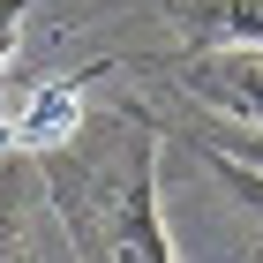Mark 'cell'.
<instances>
[{"label":"cell","mask_w":263,"mask_h":263,"mask_svg":"<svg viewBox=\"0 0 263 263\" xmlns=\"http://www.w3.org/2000/svg\"><path fill=\"white\" fill-rule=\"evenodd\" d=\"M158 136L143 121H105V128H68L53 143V158H45V188H53V211H61L68 241L83 256H151L165 263L173 241H165L158 226Z\"/></svg>","instance_id":"1"},{"label":"cell","mask_w":263,"mask_h":263,"mask_svg":"<svg viewBox=\"0 0 263 263\" xmlns=\"http://www.w3.org/2000/svg\"><path fill=\"white\" fill-rule=\"evenodd\" d=\"M181 83L203 105H218V113H233V121L263 128V53H203V61L181 68Z\"/></svg>","instance_id":"2"},{"label":"cell","mask_w":263,"mask_h":263,"mask_svg":"<svg viewBox=\"0 0 263 263\" xmlns=\"http://www.w3.org/2000/svg\"><path fill=\"white\" fill-rule=\"evenodd\" d=\"M173 15L196 38H248V45H263V0H181Z\"/></svg>","instance_id":"3"},{"label":"cell","mask_w":263,"mask_h":263,"mask_svg":"<svg viewBox=\"0 0 263 263\" xmlns=\"http://www.w3.org/2000/svg\"><path fill=\"white\" fill-rule=\"evenodd\" d=\"M203 165H211V173H218V181H226V188H233V196H241L248 211L263 218V173H248V165H233L226 151H211V143H203Z\"/></svg>","instance_id":"4"},{"label":"cell","mask_w":263,"mask_h":263,"mask_svg":"<svg viewBox=\"0 0 263 263\" xmlns=\"http://www.w3.org/2000/svg\"><path fill=\"white\" fill-rule=\"evenodd\" d=\"M15 188H23V173H0V248L15 241Z\"/></svg>","instance_id":"5"},{"label":"cell","mask_w":263,"mask_h":263,"mask_svg":"<svg viewBox=\"0 0 263 263\" xmlns=\"http://www.w3.org/2000/svg\"><path fill=\"white\" fill-rule=\"evenodd\" d=\"M23 8H30V0H0V61L15 53V15H23Z\"/></svg>","instance_id":"6"}]
</instances>
